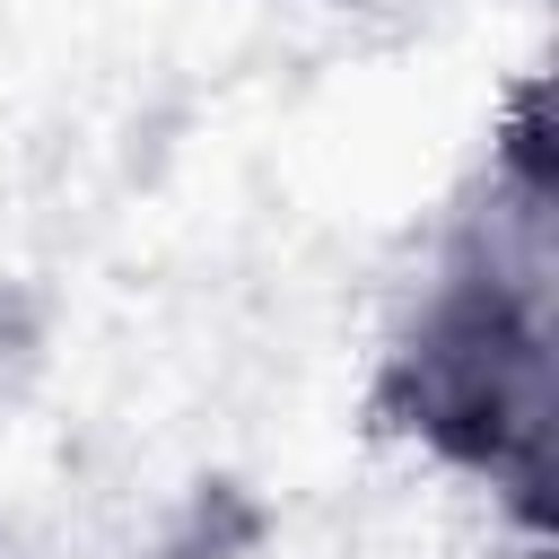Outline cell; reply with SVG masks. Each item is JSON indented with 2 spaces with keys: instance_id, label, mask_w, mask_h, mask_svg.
<instances>
[{
  "instance_id": "obj_1",
  "label": "cell",
  "mask_w": 559,
  "mask_h": 559,
  "mask_svg": "<svg viewBox=\"0 0 559 559\" xmlns=\"http://www.w3.org/2000/svg\"><path fill=\"white\" fill-rule=\"evenodd\" d=\"M393 419L480 472L489 489H515L542 507V445H550V175L524 148L489 175V201L472 210V236L419 297L402 349H393Z\"/></svg>"
},
{
  "instance_id": "obj_2",
  "label": "cell",
  "mask_w": 559,
  "mask_h": 559,
  "mask_svg": "<svg viewBox=\"0 0 559 559\" xmlns=\"http://www.w3.org/2000/svg\"><path fill=\"white\" fill-rule=\"evenodd\" d=\"M0 349H9V314H0Z\"/></svg>"
}]
</instances>
